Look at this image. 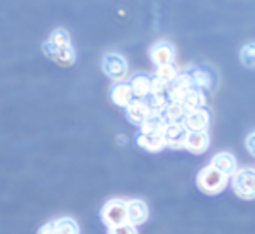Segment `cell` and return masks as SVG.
Segmentation results:
<instances>
[{
  "label": "cell",
  "mask_w": 255,
  "mask_h": 234,
  "mask_svg": "<svg viewBox=\"0 0 255 234\" xmlns=\"http://www.w3.org/2000/svg\"><path fill=\"white\" fill-rule=\"evenodd\" d=\"M174 56H175L174 47L167 44V42H158L149 50V57H151V61L158 68L165 66V64H172L174 63Z\"/></svg>",
  "instance_id": "30bf717a"
},
{
  "label": "cell",
  "mask_w": 255,
  "mask_h": 234,
  "mask_svg": "<svg viewBox=\"0 0 255 234\" xmlns=\"http://www.w3.org/2000/svg\"><path fill=\"white\" fill-rule=\"evenodd\" d=\"M186 115L184 108H182V104H177V103H168L167 106H165V110L161 111V117H163V120L167 121V123H177L179 120H182Z\"/></svg>",
  "instance_id": "ac0fdd59"
},
{
  "label": "cell",
  "mask_w": 255,
  "mask_h": 234,
  "mask_svg": "<svg viewBox=\"0 0 255 234\" xmlns=\"http://www.w3.org/2000/svg\"><path fill=\"white\" fill-rule=\"evenodd\" d=\"M108 234H137V229L130 224H122V226L110 228L108 229Z\"/></svg>",
  "instance_id": "603a6c76"
},
{
  "label": "cell",
  "mask_w": 255,
  "mask_h": 234,
  "mask_svg": "<svg viewBox=\"0 0 255 234\" xmlns=\"http://www.w3.org/2000/svg\"><path fill=\"white\" fill-rule=\"evenodd\" d=\"M247 149H249V153L252 154V156H255V132H252V134L247 137Z\"/></svg>",
  "instance_id": "cb8c5ba5"
},
{
  "label": "cell",
  "mask_w": 255,
  "mask_h": 234,
  "mask_svg": "<svg viewBox=\"0 0 255 234\" xmlns=\"http://www.w3.org/2000/svg\"><path fill=\"white\" fill-rule=\"evenodd\" d=\"M125 110H127L128 120H130L134 125H139V127H141V125L149 118V115H151V111H149V108L144 99H134Z\"/></svg>",
  "instance_id": "8fae6325"
},
{
  "label": "cell",
  "mask_w": 255,
  "mask_h": 234,
  "mask_svg": "<svg viewBox=\"0 0 255 234\" xmlns=\"http://www.w3.org/2000/svg\"><path fill=\"white\" fill-rule=\"evenodd\" d=\"M210 146V137H208L207 130L205 132H188L184 147L195 154H202Z\"/></svg>",
  "instance_id": "7c38bea8"
},
{
  "label": "cell",
  "mask_w": 255,
  "mask_h": 234,
  "mask_svg": "<svg viewBox=\"0 0 255 234\" xmlns=\"http://www.w3.org/2000/svg\"><path fill=\"white\" fill-rule=\"evenodd\" d=\"M231 187L242 200H255V170L242 168L231 175Z\"/></svg>",
  "instance_id": "7a4b0ae2"
},
{
  "label": "cell",
  "mask_w": 255,
  "mask_h": 234,
  "mask_svg": "<svg viewBox=\"0 0 255 234\" xmlns=\"http://www.w3.org/2000/svg\"><path fill=\"white\" fill-rule=\"evenodd\" d=\"M177 75H179V71H177V68L174 66V63L165 64V66H160V68H158V71H156V78L167 82L168 85H170L172 82L177 78Z\"/></svg>",
  "instance_id": "ffe728a7"
},
{
  "label": "cell",
  "mask_w": 255,
  "mask_h": 234,
  "mask_svg": "<svg viewBox=\"0 0 255 234\" xmlns=\"http://www.w3.org/2000/svg\"><path fill=\"white\" fill-rule=\"evenodd\" d=\"M240 61L245 68L255 70V44H247L240 50Z\"/></svg>",
  "instance_id": "d6986e66"
},
{
  "label": "cell",
  "mask_w": 255,
  "mask_h": 234,
  "mask_svg": "<svg viewBox=\"0 0 255 234\" xmlns=\"http://www.w3.org/2000/svg\"><path fill=\"white\" fill-rule=\"evenodd\" d=\"M128 85L134 94V99H146L151 94V78L146 75H135Z\"/></svg>",
  "instance_id": "9a60e30c"
},
{
  "label": "cell",
  "mask_w": 255,
  "mask_h": 234,
  "mask_svg": "<svg viewBox=\"0 0 255 234\" xmlns=\"http://www.w3.org/2000/svg\"><path fill=\"white\" fill-rule=\"evenodd\" d=\"M42 52H44V56L47 57V59H51L52 63L59 64V66H71V64H75V59H77V54H75V49L73 45H56L52 44V42H44L42 44Z\"/></svg>",
  "instance_id": "5b68a950"
},
{
  "label": "cell",
  "mask_w": 255,
  "mask_h": 234,
  "mask_svg": "<svg viewBox=\"0 0 255 234\" xmlns=\"http://www.w3.org/2000/svg\"><path fill=\"white\" fill-rule=\"evenodd\" d=\"M186 137H188V130H186L181 121L165 125V128H163L165 146L172 147V149H182L186 142Z\"/></svg>",
  "instance_id": "8992f818"
},
{
  "label": "cell",
  "mask_w": 255,
  "mask_h": 234,
  "mask_svg": "<svg viewBox=\"0 0 255 234\" xmlns=\"http://www.w3.org/2000/svg\"><path fill=\"white\" fill-rule=\"evenodd\" d=\"M205 103H207V97H205L203 91H200V89H189L186 99L182 101V108H184L186 113H189V111L202 110Z\"/></svg>",
  "instance_id": "e0dca14e"
},
{
  "label": "cell",
  "mask_w": 255,
  "mask_h": 234,
  "mask_svg": "<svg viewBox=\"0 0 255 234\" xmlns=\"http://www.w3.org/2000/svg\"><path fill=\"white\" fill-rule=\"evenodd\" d=\"M149 217V208L142 200H128L127 201V224L137 226L144 224Z\"/></svg>",
  "instance_id": "ba28073f"
},
{
  "label": "cell",
  "mask_w": 255,
  "mask_h": 234,
  "mask_svg": "<svg viewBox=\"0 0 255 234\" xmlns=\"http://www.w3.org/2000/svg\"><path fill=\"white\" fill-rule=\"evenodd\" d=\"M191 82H195L198 87H205V89H208L212 85V80H210V77H208V73H205V71H196L195 75H193V78H191Z\"/></svg>",
  "instance_id": "7402d4cb"
},
{
  "label": "cell",
  "mask_w": 255,
  "mask_h": 234,
  "mask_svg": "<svg viewBox=\"0 0 255 234\" xmlns=\"http://www.w3.org/2000/svg\"><path fill=\"white\" fill-rule=\"evenodd\" d=\"M229 182V177H226L222 172H219L217 168H214L212 165L205 167L200 170L198 177H196V184H198L200 191H203L205 194H219L226 189Z\"/></svg>",
  "instance_id": "6da1fadb"
},
{
  "label": "cell",
  "mask_w": 255,
  "mask_h": 234,
  "mask_svg": "<svg viewBox=\"0 0 255 234\" xmlns=\"http://www.w3.org/2000/svg\"><path fill=\"white\" fill-rule=\"evenodd\" d=\"M182 125L188 132H205L210 123V115H208L207 110H195V111H189V113L184 115L182 118Z\"/></svg>",
  "instance_id": "52a82bcc"
},
{
  "label": "cell",
  "mask_w": 255,
  "mask_h": 234,
  "mask_svg": "<svg viewBox=\"0 0 255 234\" xmlns=\"http://www.w3.org/2000/svg\"><path fill=\"white\" fill-rule=\"evenodd\" d=\"M137 144L142 147V149L156 153V151H160L165 147L163 134H148V132H141V134L137 135Z\"/></svg>",
  "instance_id": "2e32d148"
},
{
  "label": "cell",
  "mask_w": 255,
  "mask_h": 234,
  "mask_svg": "<svg viewBox=\"0 0 255 234\" xmlns=\"http://www.w3.org/2000/svg\"><path fill=\"white\" fill-rule=\"evenodd\" d=\"M103 222L110 228L127 224V201L124 200H110L104 203L101 210Z\"/></svg>",
  "instance_id": "3957f363"
},
{
  "label": "cell",
  "mask_w": 255,
  "mask_h": 234,
  "mask_svg": "<svg viewBox=\"0 0 255 234\" xmlns=\"http://www.w3.org/2000/svg\"><path fill=\"white\" fill-rule=\"evenodd\" d=\"M40 234H80V228L71 217H61L45 224L40 229Z\"/></svg>",
  "instance_id": "9c48e42d"
},
{
  "label": "cell",
  "mask_w": 255,
  "mask_h": 234,
  "mask_svg": "<svg viewBox=\"0 0 255 234\" xmlns=\"http://www.w3.org/2000/svg\"><path fill=\"white\" fill-rule=\"evenodd\" d=\"M210 165L214 168H217L219 172H222L226 177H231V175L235 174L236 170H238V168H236V160H235V156H233L231 153H219V154H215Z\"/></svg>",
  "instance_id": "5bb4252c"
},
{
  "label": "cell",
  "mask_w": 255,
  "mask_h": 234,
  "mask_svg": "<svg viewBox=\"0 0 255 234\" xmlns=\"http://www.w3.org/2000/svg\"><path fill=\"white\" fill-rule=\"evenodd\" d=\"M101 68H103L104 75L115 82H122L128 73L127 61H125V57L122 56V54H117V52L104 54Z\"/></svg>",
  "instance_id": "277c9868"
},
{
  "label": "cell",
  "mask_w": 255,
  "mask_h": 234,
  "mask_svg": "<svg viewBox=\"0 0 255 234\" xmlns=\"http://www.w3.org/2000/svg\"><path fill=\"white\" fill-rule=\"evenodd\" d=\"M49 42H52V44H56V45H61V47L71 45V37L64 28H56V30H52L51 37H49Z\"/></svg>",
  "instance_id": "44dd1931"
},
{
  "label": "cell",
  "mask_w": 255,
  "mask_h": 234,
  "mask_svg": "<svg viewBox=\"0 0 255 234\" xmlns=\"http://www.w3.org/2000/svg\"><path fill=\"white\" fill-rule=\"evenodd\" d=\"M111 101H113L117 106L127 108L128 104L134 101V94H132L130 85L125 84V82H118V84L111 89Z\"/></svg>",
  "instance_id": "4fadbf2b"
}]
</instances>
